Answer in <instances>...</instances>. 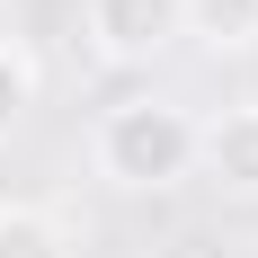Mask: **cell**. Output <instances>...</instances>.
<instances>
[{"instance_id": "6da1fadb", "label": "cell", "mask_w": 258, "mask_h": 258, "mask_svg": "<svg viewBox=\"0 0 258 258\" xmlns=\"http://www.w3.org/2000/svg\"><path fill=\"white\" fill-rule=\"evenodd\" d=\"M89 160H98L107 187H125V196H160V187H187L196 178V116L178 98H116L89 134Z\"/></svg>"}, {"instance_id": "7a4b0ae2", "label": "cell", "mask_w": 258, "mask_h": 258, "mask_svg": "<svg viewBox=\"0 0 258 258\" xmlns=\"http://www.w3.org/2000/svg\"><path fill=\"white\" fill-rule=\"evenodd\" d=\"M80 36L116 72H152L169 45H187V0H80Z\"/></svg>"}, {"instance_id": "3957f363", "label": "cell", "mask_w": 258, "mask_h": 258, "mask_svg": "<svg viewBox=\"0 0 258 258\" xmlns=\"http://www.w3.org/2000/svg\"><path fill=\"white\" fill-rule=\"evenodd\" d=\"M196 169H205L223 196L258 205V98H240V107H223V116L196 125Z\"/></svg>"}, {"instance_id": "277c9868", "label": "cell", "mask_w": 258, "mask_h": 258, "mask_svg": "<svg viewBox=\"0 0 258 258\" xmlns=\"http://www.w3.org/2000/svg\"><path fill=\"white\" fill-rule=\"evenodd\" d=\"M187 45H214V53L258 45V0H187Z\"/></svg>"}, {"instance_id": "5b68a950", "label": "cell", "mask_w": 258, "mask_h": 258, "mask_svg": "<svg viewBox=\"0 0 258 258\" xmlns=\"http://www.w3.org/2000/svg\"><path fill=\"white\" fill-rule=\"evenodd\" d=\"M36 98H45V62H36L18 36H0V134H18L27 116H36Z\"/></svg>"}, {"instance_id": "8992f818", "label": "cell", "mask_w": 258, "mask_h": 258, "mask_svg": "<svg viewBox=\"0 0 258 258\" xmlns=\"http://www.w3.org/2000/svg\"><path fill=\"white\" fill-rule=\"evenodd\" d=\"M0 258H72V232L45 205H0Z\"/></svg>"}]
</instances>
